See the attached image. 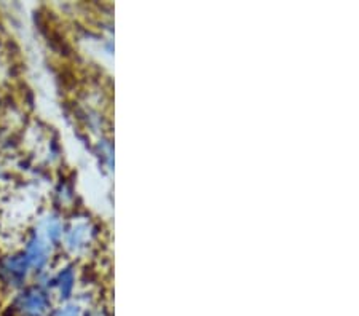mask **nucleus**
<instances>
[{"mask_svg": "<svg viewBox=\"0 0 359 316\" xmlns=\"http://www.w3.org/2000/svg\"><path fill=\"white\" fill-rule=\"evenodd\" d=\"M13 312L16 316H50V302L40 291H31L16 301Z\"/></svg>", "mask_w": 359, "mask_h": 316, "instance_id": "f257e3e1", "label": "nucleus"}, {"mask_svg": "<svg viewBox=\"0 0 359 316\" xmlns=\"http://www.w3.org/2000/svg\"><path fill=\"white\" fill-rule=\"evenodd\" d=\"M75 308H77V307H65V308H62V312L57 316H80L79 310H75Z\"/></svg>", "mask_w": 359, "mask_h": 316, "instance_id": "f03ea898", "label": "nucleus"}]
</instances>
